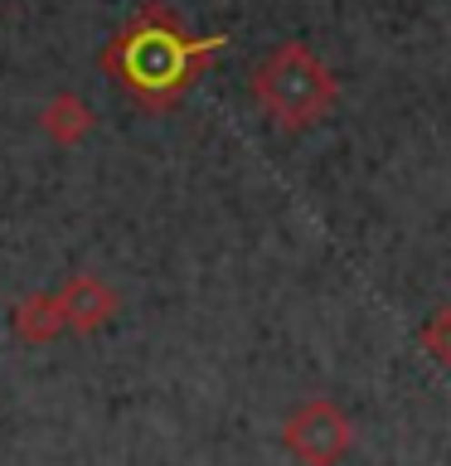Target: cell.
<instances>
[{"instance_id": "cell-1", "label": "cell", "mask_w": 451, "mask_h": 466, "mask_svg": "<svg viewBox=\"0 0 451 466\" xmlns=\"http://www.w3.org/2000/svg\"><path fill=\"white\" fill-rule=\"evenodd\" d=\"M195 64H199V44L160 5L141 10L107 49L112 78L122 83L131 97H141L145 107H170V102H180V93L189 87V78H195Z\"/></svg>"}, {"instance_id": "cell-2", "label": "cell", "mask_w": 451, "mask_h": 466, "mask_svg": "<svg viewBox=\"0 0 451 466\" xmlns=\"http://www.w3.org/2000/svg\"><path fill=\"white\" fill-rule=\"evenodd\" d=\"M253 97L276 127L306 131L335 112L340 78L316 49H306L301 39H286L253 68Z\"/></svg>"}, {"instance_id": "cell-3", "label": "cell", "mask_w": 451, "mask_h": 466, "mask_svg": "<svg viewBox=\"0 0 451 466\" xmlns=\"http://www.w3.org/2000/svg\"><path fill=\"white\" fill-rule=\"evenodd\" d=\"M282 447L301 466H335L355 447V422L335 399H306L282 422Z\"/></svg>"}, {"instance_id": "cell-4", "label": "cell", "mask_w": 451, "mask_h": 466, "mask_svg": "<svg viewBox=\"0 0 451 466\" xmlns=\"http://www.w3.org/2000/svg\"><path fill=\"white\" fill-rule=\"evenodd\" d=\"M54 297H58V311H64V330H78V335H93L116 316V291L97 272H73Z\"/></svg>"}, {"instance_id": "cell-5", "label": "cell", "mask_w": 451, "mask_h": 466, "mask_svg": "<svg viewBox=\"0 0 451 466\" xmlns=\"http://www.w3.org/2000/svg\"><path fill=\"white\" fill-rule=\"evenodd\" d=\"M15 320V335L25 345H49L54 335H64V311H58V297L54 291H29V297L10 311Z\"/></svg>"}, {"instance_id": "cell-6", "label": "cell", "mask_w": 451, "mask_h": 466, "mask_svg": "<svg viewBox=\"0 0 451 466\" xmlns=\"http://www.w3.org/2000/svg\"><path fill=\"white\" fill-rule=\"evenodd\" d=\"M39 127H44V137L58 141V146H78L87 131H93V107H87L83 97H73V93H58V97L44 102Z\"/></svg>"}, {"instance_id": "cell-7", "label": "cell", "mask_w": 451, "mask_h": 466, "mask_svg": "<svg viewBox=\"0 0 451 466\" xmlns=\"http://www.w3.org/2000/svg\"><path fill=\"white\" fill-rule=\"evenodd\" d=\"M422 350H427L432 364L451 370V306H436L427 316V326H422Z\"/></svg>"}]
</instances>
